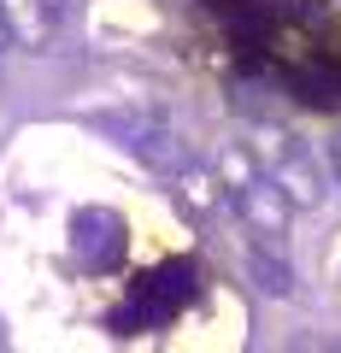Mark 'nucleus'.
I'll use <instances>...</instances> for the list:
<instances>
[{"label":"nucleus","mask_w":341,"mask_h":353,"mask_svg":"<svg viewBox=\"0 0 341 353\" xmlns=\"http://www.w3.org/2000/svg\"><path fill=\"white\" fill-rule=\"evenodd\" d=\"M218 176H224V189H229V206L241 212V224H247L259 241H282L289 236V218L300 212V206L277 189V176H271L265 165H247L241 153H224V159H218Z\"/></svg>","instance_id":"1"},{"label":"nucleus","mask_w":341,"mask_h":353,"mask_svg":"<svg viewBox=\"0 0 341 353\" xmlns=\"http://www.w3.org/2000/svg\"><path fill=\"white\" fill-rule=\"evenodd\" d=\"M253 159L277 176V189L289 194L300 212H306V206H324V194H329L324 189V183H329V159H318L300 136H289V130H277V124H259V130H253Z\"/></svg>","instance_id":"2"},{"label":"nucleus","mask_w":341,"mask_h":353,"mask_svg":"<svg viewBox=\"0 0 341 353\" xmlns=\"http://www.w3.org/2000/svg\"><path fill=\"white\" fill-rule=\"evenodd\" d=\"M94 124L106 130V136L118 141L124 153H136L141 165H153L159 176H177L183 165L194 159L189 148H183V136L165 118H153V112H141V106H124V112H94Z\"/></svg>","instance_id":"3"},{"label":"nucleus","mask_w":341,"mask_h":353,"mask_svg":"<svg viewBox=\"0 0 341 353\" xmlns=\"http://www.w3.org/2000/svg\"><path fill=\"white\" fill-rule=\"evenodd\" d=\"M71 253H76V265H89V271L118 265V253H124V218L106 212V206L71 212Z\"/></svg>","instance_id":"4"},{"label":"nucleus","mask_w":341,"mask_h":353,"mask_svg":"<svg viewBox=\"0 0 341 353\" xmlns=\"http://www.w3.org/2000/svg\"><path fill=\"white\" fill-rule=\"evenodd\" d=\"M0 12H6V24H12L18 48H41V41H53V30L65 24L71 0H0Z\"/></svg>","instance_id":"5"},{"label":"nucleus","mask_w":341,"mask_h":353,"mask_svg":"<svg viewBox=\"0 0 341 353\" xmlns=\"http://www.w3.org/2000/svg\"><path fill=\"white\" fill-rule=\"evenodd\" d=\"M253 277H259V289L265 294H294V277H289V265H277V259H265V253H253Z\"/></svg>","instance_id":"6"},{"label":"nucleus","mask_w":341,"mask_h":353,"mask_svg":"<svg viewBox=\"0 0 341 353\" xmlns=\"http://www.w3.org/2000/svg\"><path fill=\"white\" fill-rule=\"evenodd\" d=\"M324 159H329V176H335V183H341V130H335V136L324 141Z\"/></svg>","instance_id":"7"},{"label":"nucleus","mask_w":341,"mask_h":353,"mask_svg":"<svg viewBox=\"0 0 341 353\" xmlns=\"http://www.w3.org/2000/svg\"><path fill=\"white\" fill-rule=\"evenodd\" d=\"M6 48H18V41H12V24H6V12H0V53H6Z\"/></svg>","instance_id":"8"}]
</instances>
